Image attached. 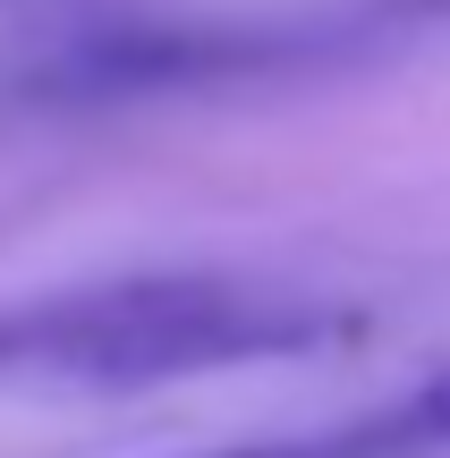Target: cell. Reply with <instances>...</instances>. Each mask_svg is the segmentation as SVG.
I'll use <instances>...</instances> for the list:
<instances>
[{
    "instance_id": "2",
    "label": "cell",
    "mask_w": 450,
    "mask_h": 458,
    "mask_svg": "<svg viewBox=\"0 0 450 458\" xmlns=\"http://www.w3.org/2000/svg\"><path fill=\"white\" fill-rule=\"evenodd\" d=\"M450 17V0H323L298 17H247V26H119L60 51L43 94H179V85H238V77H298V68H349Z\"/></svg>"
},
{
    "instance_id": "3",
    "label": "cell",
    "mask_w": 450,
    "mask_h": 458,
    "mask_svg": "<svg viewBox=\"0 0 450 458\" xmlns=\"http://www.w3.org/2000/svg\"><path fill=\"white\" fill-rule=\"evenodd\" d=\"M400 425H408V442H417V458L425 450H450V365L425 382V391L400 399Z\"/></svg>"
},
{
    "instance_id": "4",
    "label": "cell",
    "mask_w": 450,
    "mask_h": 458,
    "mask_svg": "<svg viewBox=\"0 0 450 458\" xmlns=\"http://www.w3.org/2000/svg\"><path fill=\"white\" fill-rule=\"evenodd\" d=\"M43 357H51V297H43V306H9V314H0V374L43 365Z\"/></svg>"
},
{
    "instance_id": "5",
    "label": "cell",
    "mask_w": 450,
    "mask_h": 458,
    "mask_svg": "<svg viewBox=\"0 0 450 458\" xmlns=\"http://www.w3.org/2000/svg\"><path fill=\"white\" fill-rule=\"evenodd\" d=\"M238 458H323L315 442H289V450H238Z\"/></svg>"
},
{
    "instance_id": "1",
    "label": "cell",
    "mask_w": 450,
    "mask_h": 458,
    "mask_svg": "<svg viewBox=\"0 0 450 458\" xmlns=\"http://www.w3.org/2000/svg\"><path fill=\"white\" fill-rule=\"evenodd\" d=\"M349 314L315 297H281L264 280L230 272H136L102 289L51 297V357L43 374L136 391V382H179L221 374V365H264V357H315Z\"/></svg>"
}]
</instances>
